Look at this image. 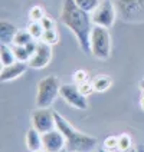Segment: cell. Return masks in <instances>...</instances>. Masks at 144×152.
<instances>
[{"label":"cell","mask_w":144,"mask_h":152,"mask_svg":"<svg viewBox=\"0 0 144 152\" xmlns=\"http://www.w3.org/2000/svg\"><path fill=\"white\" fill-rule=\"evenodd\" d=\"M140 89H141V91L144 92V79L141 80V82H140Z\"/></svg>","instance_id":"obj_29"},{"label":"cell","mask_w":144,"mask_h":152,"mask_svg":"<svg viewBox=\"0 0 144 152\" xmlns=\"http://www.w3.org/2000/svg\"><path fill=\"white\" fill-rule=\"evenodd\" d=\"M27 63L26 62H15L9 66H1L0 70V80L1 82H10L15 80L19 76H22L27 69Z\"/></svg>","instance_id":"obj_10"},{"label":"cell","mask_w":144,"mask_h":152,"mask_svg":"<svg viewBox=\"0 0 144 152\" xmlns=\"http://www.w3.org/2000/svg\"><path fill=\"white\" fill-rule=\"evenodd\" d=\"M0 60H1V66H9V65L17 62L13 49L9 45H4V43L0 45Z\"/></svg>","instance_id":"obj_14"},{"label":"cell","mask_w":144,"mask_h":152,"mask_svg":"<svg viewBox=\"0 0 144 152\" xmlns=\"http://www.w3.org/2000/svg\"><path fill=\"white\" fill-rule=\"evenodd\" d=\"M16 33H17V29L13 23H10L7 20H1L0 22V42L1 43L12 45Z\"/></svg>","instance_id":"obj_12"},{"label":"cell","mask_w":144,"mask_h":152,"mask_svg":"<svg viewBox=\"0 0 144 152\" xmlns=\"http://www.w3.org/2000/svg\"><path fill=\"white\" fill-rule=\"evenodd\" d=\"M92 23L94 26H101L110 29L115 23L117 19V10L111 0H104L98 4V7L92 12Z\"/></svg>","instance_id":"obj_5"},{"label":"cell","mask_w":144,"mask_h":152,"mask_svg":"<svg viewBox=\"0 0 144 152\" xmlns=\"http://www.w3.org/2000/svg\"><path fill=\"white\" fill-rule=\"evenodd\" d=\"M12 49H13V53L16 56L17 62H29L32 55L29 53V50L26 49V46H16V45H12Z\"/></svg>","instance_id":"obj_17"},{"label":"cell","mask_w":144,"mask_h":152,"mask_svg":"<svg viewBox=\"0 0 144 152\" xmlns=\"http://www.w3.org/2000/svg\"><path fill=\"white\" fill-rule=\"evenodd\" d=\"M59 96L68 103L69 106H72L75 109L85 110L88 108V99H86V96H84L81 93V91H79V88H78L76 83L62 85L61 86Z\"/></svg>","instance_id":"obj_6"},{"label":"cell","mask_w":144,"mask_h":152,"mask_svg":"<svg viewBox=\"0 0 144 152\" xmlns=\"http://www.w3.org/2000/svg\"><path fill=\"white\" fill-rule=\"evenodd\" d=\"M111 83H112V80H111L110 76L107 75H98L92 79V85H94L95 92H105V91H108L111 88Z\"/></svg>","instance_id":"obj_15"},{"label":"cell","mask_w":144,"mask_h":152,"mask_svg":"<svg viewBox=\"0 0 144 152\" xmlns=\"http://www.w3.org/2000/svg\"><path fill=\"white\" fill-rule=\"evenodd\" d=\"M45 16V10L41 6H33V7L29 10V19L30 22H41Z\"/></svg>","instance_id":"obj_23"},{"label":"cell","mask_w":144,"mask_h":152,"mask_svg":"<svg viewBox=\"0 0 144 152\" xmlns=\"http://www.w3.org/2000/svg\"><path fill=\"white\" fill-rule=\"evenodd\" d=\"M85 80H88V72L84 70V69H78L74 72V83L79 85L85 82Z\"/></svg>","instance_id":"obj_25"},{"label":"cell","mask_w":144,"mask_h":152,"mask_svg":"<svg viewBox=\"0 0 144 152\" xmlns=\"http://www.w3.org/2000/svg\"><path fill=\"white\" fill-rule=\"evenodd\" d=\"M42 146L46 152H61L64 148H66V141L64 134L56 128L42 134Z\"/></svg>","instance_id":"obj_9"},{"label":"cell","mask_w":144,"mask_h":152,"mask_svg":"<svg viewBox=\"0 0 144 152\" xmlns=\"http://www.w3.org/2000/svg\"><path fill=\"white\" fill-rule=\"evenodd\" d=\"M128 152H144V145H138L133 151H128Z\"/></svg>","instance_id":"obj_27"},{"label":"cell","mask_w":144,"mask_h":152,"mask_svg":"<svg viewBox=\"0 0 144 152\" xmlns=\"http://www.w3.org/2000/svg\"><path fill=\"white\" fill-rule=\"evenodd\" d=\"M27 30H29V33L32 34V37L35 40H41L43 36V32H45L41 22H30V25L27 26Z\"/></svg>","instance_id":"obj_19"},{"label":"cell","mask_w":144,"mask_h":152,"mask_svg":"<svg viewBox=\"0 0 144 152\" xmlns=\"http://www.w3.org/2000/svg\"><path fill=\"white\" fill-rule=\"evenodd\" d=\"M56 128L65 136L66 141V151L68 152H91L97 146L98 139L95 136L86 135L81 131H76L75 128L69 124V121L64 118L61 113L53 110Z\"/></svg>","instance_id":"obj_2"},{"label":"cell","mask_w":144,"mask_h":152,"mask_svg":"<svg viewBox=\"0 0 144 152\" xmlns=\"http://www.w3.org/2000/svg\"><path fill=\"white\" fill-rule=\"evenodd\" d=\"M133 146V139L128 134H121L118 135V151L121 152H128L131 151Z\"/></svg>","instance_id":"obj_20"},{"label":"cell","mask_w":144,"mask_h":152,"mask_svg":"<svg viewBox=\"0 0 144 152\" xmlns=\"http://www.w3.org/2000/svg\"><path fill=\"white\" fill-rule=\"evenodd\" d=\"M140 108L144 110V92H143V95H141V98H140Z\"/></svg>","instance_id":"obj_28"},{"label":"cell","mask_w":144,"mask_h":152,"mask_svg":"<svg viewBox=\"0 0 144 152\" xmlns=\"http://www.w3.org/2000/svg\"><path fill=\"white\" fill-rule=\"evenodd\" d=\"M52 60V46L48 43L39 40L38 42V48L35 53L32 55L30 60L27 62L29 68L32 69H43L46 68Z\"/></svg>","instance_id":"obj_8"},{"label":"cell","mask_w":144,"mask_h":152,"mask_svg":"<svg viewBox=\"0 0 144 152\" xmlns=\"http://www.w3.org/2000/svg\"><path fill=\"white\" fill-rule=\"evenodd\" d=\"M41 25H42V27L45 29V30H51V29H56L55 27V20L52 19V17L49 16H43V19L41 20Z\"/></svg>","instance_id":"obj_26"},{"label":"cell","mask_w":144,"mask_h":152,"mask_svg":"<svg viewBox=\"0 0 144 152\" xmlns=\"http://www.w3.org/2000/svg\"><path fill=\"white\" fill-rule=\"evenodd\" d=\"M102 148H105L107 151H118V136L115 135H110L107 136L105 139H104V146Z\"/></svg>","instance_id":"obj_22"},{"label":"cell","mask_w":144,"mask_h":152,"mask_svg":"<svg viewBox=\"0 0 144 152\" xmlns=\"http://www.w3.org/2000/svg\"><path fill=\"white\" fill-rule=\"evenodd\" d=\"M61 152H62V151H61Z\"/></svg>","instance_id":"obj_32"},{"label":"cell","mask_w":144,"mask_h":152,"mask_svg":"<svg viewBox=\"0 0 144 152\" xmlns=\"http://www.w3.org/2000/svg\"><path fill=\"white\" fill-rule=\"evenodd\" d=\"M76 3L78 7H81L82 10L88 12V13H92L95 9L98 7V4L101 3L100 0H74Z\"/></svg>","instance_id":"obj_18"},{"label":"cell","mask_w":144,"mask_h":152,"mask_svg":"<svg viewBox=\"0 0 144 152\" xmlns=\"http://www.w3.org/2000/svg\"><path fill=\"white\" fill-rule=\"evenodd\" d=\"M98 152H111V151H107L105 148H98Z\"/></svg>","instance_id":"obj_30"},{"label":"cell","mask_w":144,"mask_h":152,"mask_svg":"<svg viewBox=\"0 0 144 152\" xmlns=\"http://www.w3.org/2000/svg\"><path fill=\"white\" fill-rule=\"evenodd\" d=\"M91 55L100 60H107L111 56V36L107 27L94 26L91 33Z\"/></svg>","instance_id":"obj_4"},{"label":"cell","mask_w":144,"mask_h":152,"mask_svg":"<svg viewBox=\"0 0 144 152\" xmlns=\"http://www.w3.org/2000/svg\"><path fill=\"white\" fill-rule=\"evenodd\" d=\"M35 152H46V151H45L43 148H41V149H38V151H35Z\"/></svg>","instance_id":"obj_31"},{"label":"cell","mask_w":144,"mask_h":152,"mask_svg":"<svg viewBox=\"0 0 144 152\" xmlns=\"http://www.w3.org/2000/svg\"><path fill=\"white\" fill-rule=\"evenodd\" d=\"M78 88H79V91H81V93H82L84 96H89L92 92H95L92 80H85V82L78 85Z\"/></svg>","instance_id":"obj_24"},{"label":"cell","mask_w":144,"mask_h":152,"mask_svg":"<svg viewBox=\"0 0 144 152\" xmlns=\"http://www.w3.org/2000/svg\"><path fill=\"white\" fill-rule=\"evenodd\" d=\"M26 146H27V149L30 152H35L38 149H41V148H43L42 134L38 129H35L33 126L30 129H27V132H26Z\"/></svg>","instance_id":"obj_13"},{"label":"cell","mask_w":144,"mask_h":152,"mask_svg":"<svg viewBox=\"0 0 144 152\" xmlns=\"http://www.w3.org/2000/svg\"><path fill=\"white\" fill-rule=\"evenodd\" d=\"M61 22L75 34L81 50L91 55V33H92V16L76 6L74 0H64L61 10Z\"/></svg>","instance_id":"obj_1"},{"label":"cell","mask_w":144,"mask_h":152,"mask_svg":"<svg viewBox=\"0 0 144 152\" xmlns=\"http://www.w3.org/2000/svg\"><path fill=\"white\" fill-rule=\"evenodd\" d=\"M30 121H32V126L38 129L41 134L49 132L56 129V122H55V115L53 110L49 108H38L32 112L30 115Z\"/></svg>","instance_id":"obj_7"},{"label":"cell","mask_w":144,"mask_h":152,"mask_svg":"<svg viewBox=\"0 0 144 152\" xmlns=\"http://www.w3.org/2000/svg\"><path fill=\"white\" fill-rule=\"evenodd\" d=\"M118 10L124 19H134L143 12V0H118Z\"/></svg>","instance_id":"obj_11"},{"label":"cell","mask_w":144,"mask_h":152,"mask_svg":"<svg viewBox=\"0 0 144 152\" xmlns=\"http://www.w3.org/2000/svg\"><path fill=\"white\" fill-rule=\"evenodd\" d=\"M41 40H42V42H45V43H48V45H51V46H53V45H56V43L59 42V33L56 32V29L45 30Z\"/></svg>","instance_id":"obj_21"},{"label":"cell","mask_w":144,"mask_h":152,"mask_svg":"<svg viewBox=\"0 0 144 152\" xmlns=\"http://www.w3.org/2000/svg\"><path fill=\"white\" fill-rule=\"evenodd\" d=\"M61 83L59 77L55 75H49L39 80L36 86V106L38 108H49L55 99L59 96L61 92Z\"/></svg>","instance_id":"obj_3"},{"label":"cell","mask_w":144,"mask_h":152,"mask_svg":"<svg viewBox=\"0 0 144 152\" xmlns=\"http://www.w3.org/2000/svg\"><path fill=\"white\" fill-rule=\"evenodd\" d=\"M33 37L32 34L29 33V30H17V33L15 34V39L12 45H16V46H26L29 42H32Z\"/></svg>","instance_id":"obj_16"}]
</instances>
